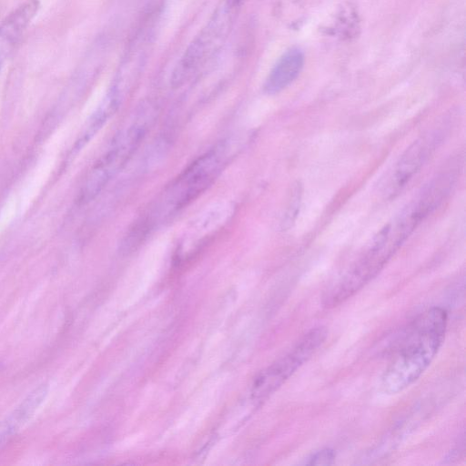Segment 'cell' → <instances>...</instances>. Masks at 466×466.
<instances>
[{
    "label": "cell",
    "mask_w": 466,
    "mask_h": 466,
    "mask_svg": "<svg viewBox=\"0 0 466 466\" xmlns=\"http://www.w3.org/2000/svg\"><path fill=\"white\" fill-rule=\"evenodd\" d=\"M40 404V397L31 392L5 420L0 422V448L32 417Z\"/></svg>",
    "instance_id": "cell-10"
},
{
    "label": "cell",
    "mask_w": 466,
    "mask_h": 466,
    "mask_svg": "<svg viewBox=\"0 0 466 466\" xmlns=\"http://www.w3.org/2000/svg\"><path fill=\"white\" fill-rule=\"evenodd\" d=\"M227 147L220 143L210 148L175 178L148 210L139 218L125 238L131 247L138 245L150 232L167 222L198 198L215 180L226 163Z\"/></svg>",
    "instance_id": "cell-1"
},
{
    "label": "cell",
    "mask_w": 466,
    "mask_h": 466,
    "mask_svg": "<svg viewBox=\"0 0 466 466\" xmlns=\"http://www.w3.org/2000/svg\"><path fill=\"white\" fill-rule=\"evenodd\" d=\"M336 32L342 38H350L356 35L360 28L359 15L354 5L347 3L342 5L338 14Z\"/></svg>",
    "instance_id": "cell-11"
},
{
    "label": "cell",
    "mask_w": 466,
    "mask_h": 466,
    "mask_svg": "<svg viewBox=\"0 0 466 466\" xmlns=\"http://www.w3.org/2000/svg\"><path fill=\"white\" fill-rule=\"evenodd\" d=\"M327 338L323 327L311 329L293 348L277 360L256 378L251 397L260 402L275 392L319 348Z\"/></svg>",
    "instance_id": "cell-6"
},
{
    "label": "cell",
    "mask_w": 466,
    "mask_h": 466,
    "mask_svg": "<svg viewBox=\"0 0 466 466\" xmlns=\"http://www.w3.org/2000/svg\"><path fill=\"white\" fill-rule=\"evenodd\" d=\"M447 321V311L433 307L410 323L381 376L380 387L384 393L397 394L423 374L443 342Z\"/></svg>",
    "instance_id": "cell-2"
},
{
    "label": "cell",
    "mask_w": 466,
    "mask_h": 466,
    "mask_svg": "<svg viewBox=\"0 0 466 466\" xmlns=\"http://www.w3.org/2000/svg\"><path fill=\"white\" fill-rule=\"evenodd\" d=\"M304 65V54L299 47L288 49L279 58L264 83V92L275 95L289 86L299 75Z\"/></svg>",
    "instance_id": "cell-9"
},
{
    "label": "cell",
    "mask_w": 466,
    "mask_h": 466,
    "mask_svg": "<svg viewBox=\"0 0 466 466\" xmlns=\"http://www.w3.org/2000/svg\"><path fill=\"white\" fill-rule=\"evenodd\" d=\"M336 454L333 450L325 448L310 455L305 463L315 466L330 465L333 463Z\"/></svg>",
    "instance_id": "cell-12"
},
{
    "label": "cell",
    "mask_w": 466,
    "mask_h": 466,
    "mask_svg": "<svg viewBox=\"0 0 466 466\" xmlns=\"http://www.w3.org/2000/svg\"><path fill=\"white\" fill-rule=\"evenodd\" d=\"M438 135L431 133L414 141L400 157L390 180L389 190L394 194L401 189L420 169L438 141Z\"/></svg>",
    "instance_id": "cell-8"
},
{
    "label": "cell",
    "mask_w": 466,
    "mask_h": 466,
    "mask_svg": "<svg viewBox=\"0 0 466 466\" xmlns=\"http://www.w3.org/2000/svg\"><path fill=\"white\" fill-rule=\"evenodd\" d=\"M156 110L144 104L129 123L113 138L91 168L79 195V201L93 200L126 166L144 140L154 121Z\"/></svg>",
    "instance_id": "cell-4"
},
{
    "label": "cell",
    "mask_w": 466,
    "mask_h": 466,
    "mask_svg": "<svg viewBox=\"0 0 466 466\" xmlns=\"http://www.w3.org/2000/svg\"><path fill=\"white\" fill-rule=\"evenodd\" d=\"M245 0H219L212 15L188 45L173 70L171 85L178 87L212 60L226 43Z\"/></svg>",
    "instance_id": "cell-5"
},
{
    "label": "cell",
    "mask_w": 466,
    "mask_h": 466,
    "mask_svg": "<svg viewBox=\"0 0 466 466\" xmlns=\"http://www.w3.org/2000/svg\"><path fill=\"white\" fill-rule=\"evenodd\" d=\"M410 235L406 225L395 218L373 238L370 247L341 279L323 297L326 308H334L360 290L384 268Z\"/></svg>",
    "instance_id": "cell-3"
},
{
    "label": "cell",
    "mask_w": 466,
    "mask_h": 466,
    "mask_svg": "<svg viewBox=\"0 0 466 466\" xmlns=\"http://www.w3.org/2000/svg\"><path fill=\"white\" fill-rule=\"evenodd\" d=\"M39 8L38 0H26L0 22V73Z\"/></svg>",
    "instance_id": "cell-7"
}]
</instances>
